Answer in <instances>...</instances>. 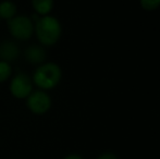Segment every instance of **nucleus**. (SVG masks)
Returning <instances> with one entry per match:
<instances>
[{
    "mask_svg": "<svg viewBox=\"0 0 160 159\" xmlns=\"http://www.w3.org/2000/svg\"><path fill=\"white\" fill-rule=\"evenodd\" d=\"M35 32L40 44L46 47L53 46L61 36V23L57 17L44 15L36 20Z\"/></svg>",
    "mask_w": 160,
    "mask_h": 159,
    "instance_id": "f257e3e1",
    "label": "nucleus"
},
{
    "mask_svg": "<svg viewBox=\"0 0 160 159\" xmlns=\"http://www.w3.org/2000/svg\"><path fill=\"white\" fill-rule=\"evenodd\" d=\"M62 77L61 68L57 63L47 62L42 63L35 70L33 74V82L42 91L52 89L59 84Z\"/></svg>",
    "mask_w": 160,
    "mask_h": 159,
    "instance_id": "f03ea898",
    "label": "nucleus"
},
{
    "mask_svg": "<svg viewBox=\"0 0 160 159\" xmlns=\"http://www.w3.org/2000/svg\"><path fill=\"white\" fill-rule=\"evenodd\" d=\"M8 27L10 34L19 40L30 39L35 31L32 20L26 15H15L14 17L8 20Z\"/></svg>",
    "mask_w": 160,
    "mask_h": 159,
    "instance_id": "7ed1b4c3",
    "label": "nucleus"
},
{
    "mask_svg": "<svg viewBox=\"0 0 160 159\" xmlns=\"http://www.w3.org/2000/svg\"><path fill=\"white\" fill-rule=\"evenodd\" d=\"M28 107L35 115H44L50 109L51 98L42 89L32 92L28 97Z\"/></svg>",
    "mask_w": 160,
    "mask_h": 159,
    "instance_id": "20e7f679",
    "label": "nucleus"
},
{
    "mask_svg": "<svg viewBox=\"0 0 160 159\" xmlns=\"http://www.w3.org/2000/svg\"><path fill=\"white\" fill-rule=\"evenodd\" d=\"M10 92L15 98L24 99L33 92V82L25 73H18L10 83Z\"/></svg>",
    "mask_w": 160,
    "mask_h": 159,
    "instance_id": "39448f33",
    "label": "nucleus"
},
{
    "mask_svg": "<svg viewBox=\"0 0 160 159\" xmlns=\"http://www.w3.org/2000/svg\"><path fill=\"white\" fill-rule=\"evenodd\" d=\"M20 55V48L13 42H4L0 45V58L2 61L10 62L15 60Z\"/></svg>",
    "mask_w": 160,
    "mask_h": 159,
    "instance_id": "423d86ee",
    "label": "nucleus"
},
{
    "mask_svg": "<svg viewBox=\"0 0 160 159\" xmlns=\"http://www.w3.org/2000/svg\"><path fill=\"white\" fill-rule=\"evenodd\" d=\"M25 58L32 64H40L46 59V52L44 48L37 45H32L25 50Z\"/></svg>",
    "mask_w": 160,
    "mask_h": 159,
    "instance_id": "0eeeda50",
    "label": "nucleus"
},
{
    "mask_svg": "<svg viewBox=\"0 0 160 159\" xmlns=\"http://www.w3.org/2000/svg\"><path fill=\"white\" fill-rule=\"evenodd\" d=\"M17 14V6L11 0H4L0 2V19L10 20Z\"/></svg>",
    "mask_w": 160,
    "mask_h": 159,
    "instance_id": "6e6552de",
    "label": "nucleus"
},
{
    "mask_svg": "<svg viewBox=\"0 0 160 159\" xmlns=\"http://www.w3.org/2000/svg\"><path fill=\"white\" fill-rule=\"evenodd\" d=\"M33 9L40 15H48L53 8V0H32Z\"/></svg>",
    "mask_w": 160,
    "mask_h": 159,
    "instance_id": "1a4fd4ad",
    "label": "nucleus"
},
{
    "mask_svg": "<svg viewBox=\"0 0 160 159\" xmlns=\"http://www.w3.org/2000/svg\"><path fill=\"white\" fill-rule=\"evenodd\" d=\"M12 74V68L7 61H0V83L6 82Z\"/></svg>",
    "mask_w": 160,
    "mask_h": 159,
    "instance_id": "9d476101",
    "label": "nucleus"
},
{
    "mask_svg": "<svg viewBox=\"0 0 160 159\" xmlns=\"http://www.w3.org/2000/svg\"><path fill=\"white\" fill-rule=\"evenodd\" d=\"M139 4L143 10L152 12L160 8V0H139Z\"/></svg>",
    "mask_w": 160,
    "mask_h": 159,
    "instance_id": "9b49d317",
    "label": "nucleus"
},
{
    "mask_svg": "<svg viewBox=\"0 0 160 159\" xmlns=\"http://www.w3.org/2000/svg\"><path fill=\"white\" fill-rule=\"evenodd\" d=\"M97 159H119V158L113 153H103L101 155H99Z\"/></svg>",
    "mask_w": 160,
    "mask_h": 159,
    "instance_id": "f8f14e48",
    "label": "nucleus"
},
{
    "mask_svg": "<svg viewBox=\"0 0 160 159\" xmlns=\"http://www.w3.org/2000/svg\"><path fill=\"white\" fill-rule=\"evenodd\" d=\"M63 159H83L82 156L78 155V154H71V155H68L67 157H64Z\"/></svg>",
    "mask_w": 160,
    "mask_h": 159,
    "instance_id": "ddd939ff",
    "label": "nucleus"
}]
</instances>
